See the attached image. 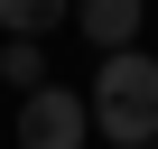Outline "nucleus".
<instances>
[{"instance_id":"nucleus-3","label":"nucleus","mask_w":158,"mask_h":149,"mask_svg":"<svg viewBox=\"0 0 158 149\" xmlns=\"http://www.w3.org/2000/svg\"><path fill=\"white\" fill-rule=\"evenodd\" d=\"M139 10H149V0H74V28H84L102 56H121V47L139 37Z\"/></svg>"},{"instance_id":"nucleus-4","label":"nucleus","mask_w":158,"mask_h":149,"mask_svg":"<svg viewBox=\"0 0 158 149\" xmlns=\"http://www.w3.org/2000/svg\"><path fill=\"white\" fill-rule=\"evenodd\" d=\"M56 19H74V0H0V28L10 37H47Z\"/></svg>"},{"instance_id":"nucleus-1","label":"nucleus","mask_w":158,"mask_h":149,"mask_svg":"<svg viewBox=\"0 0 158 149\" xmlns=\"http://www.w3.org/2000/svg\"><path fill=\"white\" fill-rule=\"evenodd\" d=\"M93 130L112 149H149L158 140V56H139V47L102 56V74H93Z\"/></svg>"},{"instance_id":"nucleus-5","label":"nucleus","mask_w":158,"mask_h":149,"mask_svg":"<svg viewBox=\"0 0 158 149\" xmlns=\"http://www.w3.org/2000/svg\"><path fill=\"white\" fill-rule=\"evenodd\" d=\"M0 74L19 84V103H28L37 84H56V74H47V56H37V37H10V47H0Z\"/></svg>"},{"instance_id":"nucleus-2","label":"nucleus","mask_w":158,"mask_h":149,"mask_svg":"<svg viewBox=\"0 0 158 149\" xmlns=\"http://www.w3.org/2000/svg\"><path fill=\"white\" fill-rule=\"evenodd\" d=\"M93 140V103L74 84H37L19 103V149H84Z\"/></svg>"}]
</instances>
